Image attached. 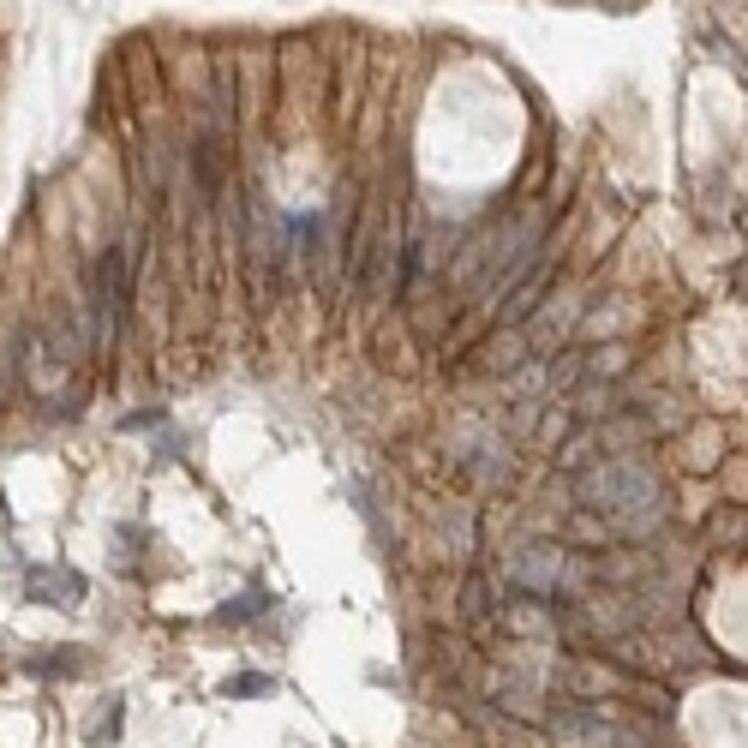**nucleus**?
Segmentation results:
<instances>
[{
  "label": "nucleus",
  "instance_id": "nucleus-1",
  "mask_svg": "<svg viewBox=\"0 0 748 748\" xmlns=\"http://www.w3.org/2000/svg\"><path fill=\"white\" fill-rule=\"evenodd\" d=\"M25 599L30 604H78L85 599V575H73V569H25Z\"/></svg>",
  "mask_w": 748,
  "mask_h": 748
},
{
  "label": "nucleus",
  "instance_id": "nucleus-2",
  "mask_svg": "<svg viewBox=\"0 0 748 748\" xmlns=\"http://www.w3.org/2000/svg\"><path fill=\"white\" fill-rule=\"evenodd\" d=\"M30 676H78L85 671V659H78V647H66V659H25Z\"/></svg>",
  "mask_w": 748,
  "mask_h": 748
},
{
  "label": "nucleus",
  "instance_id": "nucleus-3",
  "mask_svg": "<svg viewBox=\"0 0 748 748\" xmlns=\"http://www.w3.org/2000/svg\"><path fill=\"white\" fill-rule=\"evenodd\" d=\"M264 611H270V599H264V593H245L228 611H216V623H252V617H264Z\"/></svg>",
  "mask_w": 748,
  "mask_h": 748
},
{
  "label": "nucleus",
  "instance_id": "nucleus-4",
  "mask_svg": "<svg viewBox=\"0 0 748 748\" xmlns=\"http://www.w3.org/2000/svg\"><path fill=\"white\" fill-rule=\"evenodd\" d=\"M222 694H275V676H264V671L228 676V683H222Z\"/></svg>",
  "mask_w": 748,
  "mask_h": 748
}]
</instances>
